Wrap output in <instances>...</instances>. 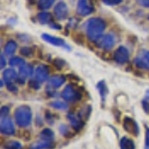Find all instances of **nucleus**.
Wrapping results in <instances>:
<instances>
[{
	"mask_svg": "<svg viewBox=\"0 0 149 149\" xmlns=\"http://www.w3.org/2000/svg\"><path fill=\"white\" fill-rule=\"evenodd\" d=\"M120 149H135V144L130 138L122 137L120 139Z\"/></svg>",
	"mask_w": 149,
	"mask_h": 149,
	"instance_id": "21",
	"label": "nucleus"
},
{
	"mask_svg": "<svg viewBox=\"0 0 149 149\" xmlns=\"http://www.w3.org/2000/svg\"><path fill=\"white\" fill-rule=\"evenodd\" d=\"M49 79V68L46 65H40L34 71V80L38 83H44Z\"/></svg>",
	"mask_w": 149,
	"mask_h": 149,
	"instance_id": "8",
	"label": "nucleus"
},
{
	"mask_svg": "<svg viewBox=\"0 0 149 149\" xmlns=\"http://www.w3.org/2000/svg\"><path fill=\"white\" fill-rule=\"evenodd\" d=\"M123 128L128 132V133L132 134L134 136H137L139 134V126L134 119L131 117L125 116L123 119Z\"/></svg>",
	"mask_w": 149,
	"mask_h": 149,
	"instance_id": "10",
	"label": "nucleus"
},
{
	"mask_svg": "<svg viewBox=\"0 0 149 149\" xmlns=\"http://www.w3.org/2000/svg\"><path fill=\"white\" fill-rule=\"evenodd\" d=\"M139 53H140V54L142 55L144 58H145L146 61H147L148 63H149V51H146V50H141V51L139 52Z\"/></svg>",
	"mask_w": 149,
	"mask_h": 149,
	"instance_id": "39",
	"label": "nucleus"
},
{
	"mask_svg": "<svg viewBox=\"0 0 149 149\" xmlns=\"http://www.w3.org/2000/svg\"><path fill=\"white\" fill-rule=\"evenodd\" d=\"M139 5L146 7V8H149V0H136Z\"/></svg>",
	"mask_w": 149,
	"mask_h": 149,
	"instance_id": "38",
	"label": "nucleus"
},
{
	"mask_svg": "<svg viewBox=\"0 0 149 149\" xmlns=\"http://www.w3.org/2000/svg\"><path fill=\"white\" fill-rule=\"evenodd\" d=\"M67 117H68V119L70 120V123H71V125L73 126V128L76 129V131H79L83 128L84 122L81 121V119L80 117L76 116L74 113H68Z\"/></svg>",
	"mask_w": 149,
	"mask_h": 149,
	"instance_id": "15",
	"label": "nucleus"
},
{
	"mask_svg": "<svg viewBox=\"0 0 149 149\" xmlns=\"http://www.w3.org/2000/svg\"><path fill=\"white\" fill-rule=\"evenodd\" d=\"M91 111H92V107H90V105H86V107L81 109L80 113H79V117H80L81 119H88V117H90Z\"/></svg>",
	"mask_w": 149,
	"mask_h": 149,
	"instance_id": "27",
	"label": "nucleus"
},
{
	"mask_svg": "<svg viewBox=\"0 0 149 149\" xmlns=\"http://www.w3.org/2000/svg\"><path fill=\"white\" fill-rule=\"evenodd\" d=\"M40 137L41 139H44V140H52L54 138V132L49 128H45L44 130L41 131Z\"/></svg>",
	"mask_w": 149,
	"mask_h": 149,
	"instance_id": "25",
	"label": "nucleus"
},
{
	"mask_svg": "<svg viewBox=\"0 0 149 149\" xmlns=\"http://www.w3.org/2000/svg\"><path fill=\"white\" fill-rule=\"evenodd\" d=\"M7 90L9 91V92H11V93H18V88H17V86H15L13 83H10V84H7Z\"/></svg>",
	"mask_w": 149,
	"mask_h": 149,
	"instance_id": "32",
	"label": "nucleus"
},
{
	"mask_svg": "<svg viewBox=\"0 0 149 149\" xmlns=\"http://www.w3.org/2000/svg\"><path fill=\"white\" fill-rule=\"evenodd\" d=\"M16 50H17V43H16L15 41L10 40L6 43L5 48H4V52H5V54L7 55V56H11V55H13Z\"/></svg>",
	"mask_w": 149,
	"mask_h": 149,
	"instance_id": "20",
	"label": "nucleus"
},
{
	"mask_svg": "<svg viewBox=\"0 0 149 149\" xmlns=\"http://www.w3.org/2000/svg\"><path fill=\"white\" fill-rule=\"evenodd\" d=\"M37 20L41 24H51L53 23V16L49 12H40L37 15Z\"/></svg>",
	"mask_w": 149,
	"mask_h": 149,
	"instance_id": "18",
	"label": "nucleus"
},
{
	"mask_svg": "<svg viewBox=\"0 0 149 149\" xmlns=\"http://www.w3.org/2000/svg\"><path fill=\"white\" fill-rule=\"evenodd\" d=\"M50 27H51L52 29H54V30H61L62 29V26L60 25V24H57V23H55V22H53L50 24Z\"/></svg>",
	"mask_w": 149,
	"mask_h": 149,
	"instance_id": "40",
	"label": "nucleus"
},
{
	"mask_svg": "<svg viewBox=\"0 0 149 149\" xmlns=\"http://www.w3.org/2000/svg\"><path fill=\"white\" fill-rule=\"evenodd\" d=\"M54 15L57 20H65L69 16V9L64 1H60L54 7Z\"/></svg>",
	"mask_w": 149,
	"mask_h": 149,
	"instance_id": "6",
	"label": "nucleus"
},
{
	"mask_svg": "<svg viewBox=\"0 0 149 149\" xmlns=\"http://www.w3.org/2000/svg\"><path fill=\"white\" fill-rule=\"evenodd\" d=\"M65 81H66L65 76H53L49 79L48 86L51 88H59L64 85Z\"/></svg>",
	"mask_w": 149,
	"mask_h": 149,
	"instance_id": "13",
	"label": "nucleus"
},
{
	"mask_svg": "<svg viewBox=\"0 0 149 149\" xmlns=\"http://www.w3.org/2000/svg\"><path fill=\"white\" fill-rule=\"evenodd\" d=\"M50 105H51L52 107H54V109H60V110L68 109V104L65 102H62V100H55V102L50 103Z\"/></svg>",
	"mask_w": 149,
	"mask_h": 149,
	"instance_id": "26",
	"label": "nucleus"
},
{
	"mask_svg": "<svg viewBox=\"0 0 149 149\" xmlns=\"http://www.w3.org/2000/svg\"><path fill=\"white\" fill-rule=\"evenodd\" d=\"M134 65L137 67L138 69L141 70H149V63L146 61V59L144 58L140 53L138 52V55L134 59Z\"/></svg>",
	"mask_w": 149,
	"mask_h": 149,
	"instance_id": "17",
	"label": "nucleus"
},
{
	"mask_svg": "<svg viewBox=\"0 0 149 149\" xmlns=\"http://www.w3.org/2000/svg\"><path fill=\"white\" fill-rule=\"evenodd\" d=\"M4 149H21L22 145L19 141L16 140H8L3 144Z\"/></svg>",
	"mask_w": 149,
	"mask_h": 149,
	"instance_id": "22",
	"label": "nucleus"
},
{
	"mask_svg": "<svg viewBox=\"0 0 149 149\" xmlns=\"http://www.w3.org/2000/svg\"><path fill=\"white\" fill-rule=\"evenodd\" d=\"M142 107H143L144 111L149 114V90L146 92L145 97L142 100Z\"/></svg>",
	"mask_w": 149,
	"mask_h": 149,
	"instance_id": "29",
	"label": "nucleus"
},
{
	"mask_svg": "<svg viewBox=\"0 0 149 149\" xmlns=\"http://www.w3.org/2000/svg\"><path fill=\"white\" fill-rule=\"evenodd\" d=\"M113 59L117 64H125L129 60V51L124 46H119L115 50Z\"/></svg>",
	"mask_w": 149,
	"mask_h": 149,
	"instance_id": "7",
	"label": "nucleus"
},
{
	"mask_svg": "<svg viewBox=\"0 0 149 149\" xmlns=\"http://www.w3.org/2000/svg\"><path fill=\"white\" fill-rule=\"evenodd\" d=\"M25 64H26L25 61L20 57H13L9 60V65H10L11 67H19V68H21V67L24 66Z\"/></svg>",
	"mask_w": 149,
	"mask_h": 149,
	"instance_id": "23",
	"label": "nucleus"
},
{
	"mask_svg": "<svg viewBox=\"0 0 149 149\" xmlns=\"http://www.w3.org/2000/svg\"><path fill=\"white\" fill-rule=\"evenodd\" d=\"M93 10H95V7L92 2H90V0H78L77 13L80 16H88L92 14Z\"/></svg>",
	"mask_w": 149,
	"mask_h": 149,
	"instance_id": "5",
	"label": "nucleus"
},
{
	"mask_svg": "<svg viewBox=\"0 0 149 149\" xmlns=\"http://www.w3.org/2000/svg\"><path fill=\"white\" fill-rule=\"evenodd\" d=\"M54 147V143L52 140H44L41 139L39 141L32 143L30 146V149H52Z\"/></svg>",
	"mask_w": 149,
	"mask_h": 149,
	"instance_id": "14",
	"label": "nucleus"
},
{
	"mask_svg": "<svg viewBox=\"0 0 149 149\" xmlns=\"http://www.w3.org/2000/svg\"><path fill=\"white\" fill-rule=\"evenodd\" d=\"M55 0H38V7L42 10H47L51 8Z\"/></svg>",
	"mask_w": 149,
	"mask_h": 149,
	"instance_id": "24",
	"label": "nucleus"
},
{
	"mask_svg": "<svg viewBox=\"0 0 149 149\" xmlns=\"http://www.w3.org/2000/svg\"><path fill=\"white\" fill-rule=\"evenodd\" d=\"M0 60H1V62H0V68L3 70L4 67L6 66V60H5V57H4L3 53H1V55H0Z\"/></svg>",
	"mask_w": 149,
	"mask_h": 149,
	"instance_id": "37",
	"label": "nucleus"
},
{
	"mask_svg": "<svg viewBox=\"0 0 149 149\" xmlns=\"http://www.w3.org/2000/svg\"><path fill=\"white\" fill-rule=\"evenodd\" d=\"M145 149H149V127L145 126Z\"/></svg>",
	"mask_w": 149,
	"mask_h": 149,
	"instance_id": "34",
	"label": "nucleus"
},
{
	"mask_svg": "<svg viewBox=\"0 0 149 149\" xmlns=\"http://www.w3.org/2000/svg\"><path fill=\"white\" fill-rule=\"evenodd\" d=\"M20 54L25 57H32L33 54H34V49L32 47L24 46L20 49Z\"/></svg>",
	"mask_w": 149,
	"mask_h": 149,
	"instance_id": "28",
	"label": "nucleus"
},
{
	"mask_svg": "<svg viewBox=\"0 0 149 149\" xmlns=\"http://www.w3.org/2000/svg\"><path fill=\"white\" fill-rule=\"evenodd\" d=\"M97 90H98V93H100V97H102V102H104L105 97H107V93H109V90H107V85H105V81H98L97 85Z\"/></svg>",
	"mask_w": 149,
	"mask_h": 149,
	"instance_id": "19",
	"label": "nucleus"
},
{
	"mask_svg": "<svg viewBox=\"0 0 149 149\" xmlns=\"http://www.w3.org/2000/svg\"><path fill=\"white\" fill-rule=\"evenodd\" d=\"M97 46L104 51H109L113 48L115 44V37L111 34L102 35V37L95 42Z\"/></svg>",
	"mask_w": 149,
	"mask_h": 149,
	"instance_id": "4",
	"label": "nucleus"
},
{
	"mask_svg": "<svg viewBox=\"0 0 149 149\" xmlns=\"http://www.w3.org/2000/svg\"><path fill=\"white\" fill-rule=\"evenodd\" d=\"M14 118L19 127H27L32 120V112L27 105H20L15 110Z\"/></svg>",
	"mask_w": 149,
	"mask_h": 149,
	"instance_id": "2",
	"label": "nucleus"
},
{
	"mask_svg": "<svg viewBox=\"0 0 149 149\" xmlns=\"http://www.w3.org/2000/svg\"><path fill=\"white\" fill-rule=\"evenodd\" d=\"M9 113V109L7 107H1V111H0V114H1V118L3 117H7V115Z\"/></svg>",
	"mask_w": 149,
	"mask_h": 149,
	"instance_id": "36",
	"label": "nucleus"
},
{
	"mask_svg": "<svg viewBox=\"0 0 149 149\" xmlns=\"http://www.w3.org/2000/svg\"><path fill=\"white\" fill-rule=\"evenodd\" d=\"M102 3H104L105 5H109V6H113V5H118L120 4L123 0H102Z\"/></svg>",
	"mask_w": 149,
	"mask_h": 149,
	"instance_id": "31",
	"label": "nucleus"
},
{
	"mask_svg": "<svg viewBox=\"0 0 149 149\" xmlns=\"http://www.w3.org/2000/svg\"><path fill=\"white\" fill-rule=\"evenodd\" d=\"M0 131L3 135H13L15 133L14 124L9 117H3L0 121Z\"/></svg>",
	"mask_w": 149,
	"mask_h": 149,
	"instance_id": "9",
	"label": "nucleus"
},
{
	"mask_svg": "<svg viewBox=\"0 0 149 149\" xmlns=\"http://www.w3.org/2000/svg\"><path fill=\"white\" fill-rule=\"evenodd\" d=\"M35 70L33 69V67L30 64H25L24 66H22L19 69V77L17 79V81L20 84H24V81L26 79L30 78L33 74V72Z\"/></svg>",
	"mask_w": 149,
	"mask_h": 149,
	"instance_id": "12",
	"label": "nucleus"
},
{
	"mask_svg": "<svg viewBox=\"0 0 149 149\" xmlns=\"http://www.w3.org/2000/svg\"><path fill=\"white\" fill-rule=\"evenodd\" d=\"M18 76L15 70L13 69H6L3 72V80L6 81V84L13 83L14 81H17Z\"/></svg>",
	"mask_w": 149,
	"mask_h": 149,
	"instance_id": "16",
	"label": "nucleus"
},
{
	"mask_svg": "<svg viewBox=\"0 0 149 149\" xmlns=\"http://www.w3.org/2000/svg\"><path fill=\"white\" fill-rule=\"evenodd\" d=\"M29 86H31V88H35V90H39L40 88V83H38L36 80H30V81H29Z\"/></svg>",
	"mask_w": 149,
	"mask_h": 149,
	"instance_id": "33",
	"label": "nucleus"
},
{
	"mask_svg": "<svg viewBox=\"0 0 149 149\" xmlns=\"http://www.w3.org/2000/svg\"><path fill=\"white\" fill-rule=\"evenodd\" d=\"M53 65H54L58 70H61L65 65H66V63H65V61L62 59H55L54 61H53Z\"/></svg>",
	"mask_w": 149,
	"mask_h": 149,
	"instance_id": "30",
	"label": "nucleus"
},
{
	"mask_svg": "<svg viewBox=\"0 0 149 149\" xmlns=\"http://www.w3.org/2000/svg\"><path fill=\"white\" fill-rule=\"evenodd\" d=\"M59 130L62 132V134L65 136H68V134L70 133V130H69V128H68V126H66L65 124H63L61 127L59 128Z\"/></svg>",
	"mask_w": 149,
	"mask_h": 149,
	"instance_id": "35",
	"label": "nucleus"
},
{
	"mask_svg": "<svg viewBox=\"0 0 149 149\" xmlns=\"http://www.w3.org/2000/svg\"><path fill=\"white\" fill-rule=\"evenodd\" d=\"M62 97L66 102H77V100H80L81 95L80 93V92L74 90V88L72 85H68L64 88L63 92H62Z\"/></svg>",
	"mask_w": 149,
	"mask_h": 149,
	"instance_id": "3",
	"label": "nucleus"
},
{
	"mask_svg": "<svg viewBox=\"0 0 149 149\" xmlns=\"http://www.w3.org/2000/svg\"><path fill=\"white\" fill-rule=\"evenodd\" d=\"M105 28H107V24H105V21L102 20V18H91L86 23V36L91 41L95 43L102 36Z\"/></svg>",
	"mask_w": 149,
	"mask_h": 149,
	"instance_id": "1",
	"label": "nucleus"
},
{
	"mask_svg": "<svg viewBox=\"0 0 149 149\" xmlns=\"http://www.w3.org/2000/svg\"><path fill=\"white\" fill-rule=\"evenodd\" d=\"M42 39L44 41H46L49 44H52L54 46H57V47H63L65 49L67 50H71V48L69 47V45L66 44L65 40H63L62 38H59V37H55V36H52V35H49V34H42Z\"/></svg>",
	"mask_w": 149,
	"mask_h": 149,
	"instance_id": "11",
	"label": "nucleus"
}]
</instances>
